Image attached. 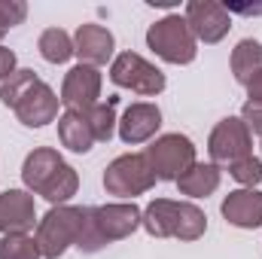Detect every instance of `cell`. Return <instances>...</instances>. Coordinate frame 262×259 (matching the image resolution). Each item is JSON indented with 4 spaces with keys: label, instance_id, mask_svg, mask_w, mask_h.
Returning <instances> with one entry per match:
<instances>
[{
    "label": "cell",
    "instance_id": "1",
    "mask_svg": "<svg viewBox=\"0 0 262 259\" xmlns=\"http://www.w3.org/2000/svg\"><path fill=\"white\" fill-rule=\"evenodd\" d=\"M0 101L28 128H43V125L55 122L58 119V104H61V98L52 92V85L43 82L28 67H15V73H9L0 82Z\"/></svg>",
    "mask_w": 262,
    "mask_h": 259
},
{
    "label": "cell",
    "instance_id": "2",
    "mask_svg": "<svg viewBox=\"0 0 262 259\" xmlns=\"http://www.w3.org/2000/svg\"><path fill=\"white\" fill-rule=\"evenodd\" d=\"M21 180L28 186L31 195H43L52 207L67 204L76 189H79V177L76 171L61 159L58 149L52 146H37L25 156V165H21Z\"/></svg>",
    "mask_w": 262,
    "mask_h": 259
},
{
    "label": "cell",
    "instance_id": "3",
    "mask_svg": "<svg viewBox=\"0 0 262 259\" xmlns=\"http://www.w3.org/2000/svg\"><path fill=\"white\" fill-rule=\"evenodd\" d=\"M143 223V210L134 201H113V204H98L85 210V232L79 241V253H98L113 241L128 238Z\"/></svg>",
    "mask_w": 262,
    "mask_h": 259
},
{
    "label": "cell",
    "instance_id": "4",
    "mask_svg": "<svg viewBox=\"0 0 262 259\" xmlns=\"http://www.w3.org/2000/svg\"><path fill=\"white\" fill-rule=\"evenodd\" d=\"M152 238H180L198 241L207 232V217L192 201H174V198H156L143 210L140 223Z\"/></svg>",
    "mask_w": 262,
    "mask_h": 259
},
{
    "label": "cell",
    "instance_id": "5",
    "mask_svg": "<svg viewBox=\"0 0 262 259\" xmlns=\"http://www.w3.org/2000/svg\"><path fill=\"white\" fill-rule=\"evenodd\" d=\"M85 210L76 204H58L52 207L40 223H37V247L43 259H58L64 256L70 247H79L82 232H85Z\"/></svg>",
    "mask_w": 262,
    "mask_h": 259
},
{
    "label": "cell",
    "instance_id": "6",
    "mask_svg": "<svg viewBox=\"0 0 262 259\" xmlns=\"http://www.w3.org/2000/svg\"><path fill=\"white\" fill-rule=\"evenodd\" d=\"M146 46L168 64H192L198 55V40L183 15H165L149 25Z\"/></svg>",
    "mask_w": 262,
    "mask_h": 259
},
{
    "label": "cell",
    "instance_id": "7",
    "mask_svg": "<svg viewBox=\"0 0 262 259\" xmlns=\"http://www.w3.org/2000/svg\"><path fill=\"white\" fill-rule=\"evenodd\" d=\"M146 162L156 180L177 183L195 165V143L186 134H162L146 146Z\"/></svg>",
    "mask_w": 262,
    "mask_h": 259
},
{
    "label": "cell",
    "instance_id": "8",
    "mask_svg": "<svg viewBox=\"0 0 262 259\" xmlns=\"http://www.w3.org/2000/svg\"><path fill=\"white\" fill-rule=\"evenodd\" d=\"M156 186V174L146 162V153H125L113 159L104 171V189L119 198H134Z\"/></svg>",
    "mask_w": 262,
    "mask_h": 259
},
{
    "label": "cell",
    "instance_id": "9",
    "mask_svg": "<svg viewBox=\"0 0 262 259\" xmlns=\"http://www.w3.org/2000/svg\"><path fill=\"white\" fill-rule=\"evenodd\" d=\"M110 79H113V85L131 89V92L146 95V98L165 92V73L137 52H119L110 64Z\"/></svg>",
    "mask_w": 262,
    "mask_h": 259
},
{
    "label": "cell",
    "instance_id": "10",
    "mask_svg": "<svg viewBox=\"0 0 262 259\" xmlns=\"http://www.w3.org/2000/svg\"><path fill=\"white\" fill-rule=\"evenodd\" d=\"M207 153L213 165H235L247 156H253V134L241 122V116H226L216 122V128L207 137Z\"/></svg>",
    "mask_w": 262,
    "mask_h": 259
},
{
    "label": "cell",
    "instance_id": "11",
    "mask_svg": "<svg viewBox=\"0 0 262 259\" xmlns=\"http://www.w3.org/2000/svg\"><path fill=\"white\" fill-rule=\"evenodd\" d=\"M101 70L92 64H76L67 70L64 82H61V104L67 110H92L101 101Z\"/></svg>",
    "mask_w": 262,
    "mask_h": 259
},
{
    "label": "cell",
    "instance_id": "12",
    "mask_svg": "<svg viewBox=\"0 0 262 259\" xmlns=\"http://www.w3.org/2000/svg\"><path fill=\"white\" fill-rule=\"evenodd\" d=\"M183 18L192 28L198 43H220L232 28V15L226 12L223 3H213V0H189Z\"/></svg>",
    "mask_w": 262,
    "mask_h": 259
},
{
    "label": "cell",
    "instance_id": "13",
    "mask_svg": "<svg viewBox=\"0 0 262 259\" xmlns=\"http://www.w3.org/2000/svg\"><path fill=\"white\" fill-rule=\"evenodd\" d=\"M113 34L104 28V25H95V21H85L76 28L73 34V52L82 58V64H92V67H101L113 58Z\"/></svg>",
    "mask_w": 262,
    "mask_h": 259
},
{
    "label": "cell",
    "instance_id": "14",
    "mask_svg": "<svg viewBox=\"0 0 262 259\" xmlns=\"http://www.w3.org/2000/svg\"><path fill=\"white\" fill-rule=\"evenodd\" d=\"M159 128H162V110L156 104H149V101L131 104L128 110L122 113V119H119V137L128 146L146 143Z\"/></svg>",
    "mask_w": 262,
    "mask_h": 259
},
{
    "label": "cell",
    "instance_id": "15",
    "mask_svg": "<svg viewBox=\"0 0 262 259\" xmlns=\"http://www.w3.org/2000/svg\"><path fill=\"white\" fill-rule=\"evenodd\" d=\"M34 220H37V204H34L31 192H25V189L0 192V235L28 232V229H34Z\"/></svg>",
    "mask_w": 262,
    "mask_h": 259
},
{
    "label": "cell",
    "instance_id": "16",
    "mask_svg": "<svg viewBox=\"0 0 262 259\" xmlns=\"http://www.w3.org/2000/svg\"><path fill=\"white\" fill-rule=\"evenodd\" d=\"M223 217L238 229L262 226V192L259 189H235L223 198Z\"/></svg>",
    "mask_w": 262,
    "mask_h": 259
},
{
    "label": "cell",
    "instance_id": "17",
    "mask_svg": "<svg viewBox=\"0 0 262 259\" xmlns=\"http://www.w3.org/2000/svg\"><path fill=\"white\" fill-rule=\"evenodd\" d=\"M58 140L70 153H89L98 143L95 134H92L89 119H85V113H79V110H64L58 116Z\"/></svg>",
    "mask_w": 262,
    "mask_h": 259
},
{
    "label": "cell",
    "instance_id": "18",
    "mask_svg": "<svg viewBox=\"0 0 262 259\" xmlns=\"http://www.w3.org/2000/svg\"><path fill=\"white\" fill-rule=\"evenodd\" d=\"M232 73L235 79L247 89L256 76L262 73V43L259 40H241L235 49H232Z\"/></svg>",
    "mask_w": 262,
    "mask_h": 259
},
{
    "label": "cell",
    "instance_id": "19",
    "mask_svg": "<svg viewBox=\"0 0 262 259\" xmlns=\"http://www.w3.org/2000/svg\"><path fill=\"white\" fill-rule=\"evenodd\" d=\"M180 192L189 195V198H207V195L216 192L220 186V168L213 162H195L180 180H177Z\"/></svg>",
    "mask_w": 262,
    "mask_h": 259
},
{
    "label": "cell",
    "instance_id": "20",
    "mask_svg": "<svg viewBox=\"0 0 262 259\" xmlns=\"http://www.w3.org/2000/svg\"><path fill=\"white\" fill-rule=\"evenodd\" d=\"M37 49H40V55L49 64H64V61H70L76 55L73 52V37L64 28H46L40 34V40H37Z\"/></svg>",
    "mask_w": 262,
    "mask_h": 259
},
{
    "label": "cell",
    "instance_id": "21",
    "mask_svg": "<svg viewBox=\"0 0 262 259\" xmlns=\"http://www.w3.org/2000/svg\"><path fill=\"white\" fill-rule=\"evenodd\" d=\"M116 104H119V98H110L107 104H98V107L85 110V119H89L92 134H95L98 143H107V140L113 137V128L119 125V119H116Z\"/></svg>",
    "mask_w": 262,
    "mask_h": 259
},
{
    "label": "cell",
    "instance_id": "22",
    "mask_svg": "<svg viewBox=\"0 0 262 259\" xmlns=\"http://www.w3.org/2000/svg\"><path fill=\"white\" fill-rule=\"evenodd\" d=\"M0 259H43L37 241L28 232H9L0 238Z\"/></svg>",
    "mask_w": 262,
    "mask_h": 259
},
{
    "label": "cell",
    "instance_id": "23",
    "mask_svg": "<svg viewBox=\"0 0 262 259\" xmlns=\"http://www.w3.org/2000/svg\"><path fill=\"white\" fill-rule=\"evenodd\" d=\"M229 174L241 183V189H256V183L262 180V159L256 156H247L235 165H229Z\"/></svg>",
    "mask_w": 262,
    "mask_h": 259
},
{
    "label": "cell",
    "instance_id": "24",
    "mask_svg": "<svg viewBox=\"0 0 262 259\" xmlns=\"http://www.w3.org/2000/svg\"><path fill=\"white\" fill-rule=\"evenodd\" d=\"M28 18V3L25 0H0V40Z\"/></svg>",
    "mask_w": 262,
    "mask_h": 259
},
{
    "label": "cell",
    "instance_id": "25",
    "mask_svg": "<svg viewBox=\"0 0 262 259\" xmlns=\"http://www.w3.org/2000/svg\"><path fill=\"white\" fill-rule=\"evenodd\" d=\"M241 122L247 125L250 134H262V107H256V104H244V110H241Z\"/></svg>",
    "mask_w": 262,
    "mask_h": 259
},
{
    "label": "cell",
    "instance_id": "26",
    "mask_svg": "<svg viewBox=\"0 0 262 259\" xmlns=\"http://www.w3.org/2000/svg\"><path fill=\"white\" fill-rule=\"evenodd\" d=\"M9 73H15V52L6 49V46H0V82H3Z\"/></svg>",
    "mask_w": 262,
    "mask_h": 259
},
{
    "label": "cell",
    "instance_id": "27",
    "mask_svg": "<svg viewBox=\"0 0 262 259\" xmlns=\"http://www.w3.org/2000/svg\"><path fill=\"white\" fill-rule=\"evenodd\" d=\"M226 12H241V15H262V6L256 3H226Z\"/></svg>",
    "mask_w": 262,
    "mask_h": 259
},
{
    "label": "cell",
    "instance_id": "28",
    "mask_svg": "<svg viewBox=\"0 0 262 259\" xmlns=\"http://www.w3.org/2000/svg\"><path fill=\"white\" fill-rule=\"evenodd\" d=\"M247 104H256V107H262V73L247 85Z\"/></svg>",
    "mask_w": 262,
    "mask_h": 259
}]
</instances>
